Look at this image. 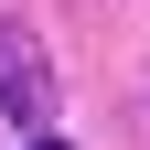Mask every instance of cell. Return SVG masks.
<instances>
[{
    "label": "cell",
    "mask_w": 150,
    "mask_h": 150,
    "mask_svg": "<svg viewBox=\"0 0 150 150\" xmlns=\"http://www.w3.org/2000/svg\"><path fill=\"white\" fill-rule=\"evenodd\" d=\"M43 107H54V64H43V43H32L22 22H0V118H11V129H43Z\"/></svg>",
    "instance_id": "cell-1"
},
{
    "label": "cell",
    "mask_w": 150,
    "mask_h": 150,
    "mask_svg": "<svg viewBox=\"0 0 150 150\" xmlns=\"http://www.w3.org/2000/svg\"><path fill=\"white\" fill-rule=\"evenodd\" d=\"M32 150H64V139H32Z\"/></svg>",
    "instance_id": "cell-2"
}]
</instances>
